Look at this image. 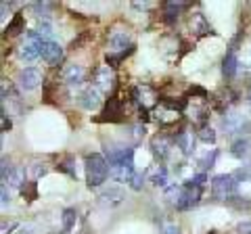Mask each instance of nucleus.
<instances>
[{
  "label": "nucleus",
  "instance_id": "obj_35",
  "mask_svg": "<svg viewBox=\"0 0 251 234\" xmlns=\"http://www.w3.org/2000/svg\"><path fill=\"white\" fill-rule=\"evenodd\" d=\"M0 192H2V205H6V203L11 201V194H9V190H6V184H2V188H0Z\"/></svg>",
  "mask_w": 251,
  "mask_h": 234
},
{
  "label": "nucleus",
  "instance_id": "obj_7",
  "mask_svg": "<svg viewBox=\"0 0 251 234\" xmlns=\"http://www.w3.org/2000/svg\"><path fill=\"white\" fill-rule=\"evenodd\" d=\"M199 199H201V188L199 186H195V184H191V182H186L184 188H182V197H180L176 209H180V211L193 209L199 203Z\"/></svg>",
  "mask_w": 251,
  "mask_h": 234
},
{
  "label": "nucleus",
  "instance_id": "obj_23",
  "mask_svg": "<svg viewBox=\"0 0 251 234\" xmlns=\"http://www.w3.org/2000/svg\"><path fill=\"white\" fill-rule=\"evenodd\" d=\"M75 220H77V213H75V209H65V211H63V230L65 232H69L75 226Z\"/></svg>",
  "mask_w": 251,
  "mask_h": 234
},
{
  "label": "nucleus",
  "instance_id": "obj_2",
  "mask_svg": "<svg viewBox=\"0 0 251 234\" xmlns=\"http://www.w3.org/2000/svg\"><path fill=\"white\" fill-rule=\"evenodd\" d=\"M237 192V180L232 174H220L211 180V194L218 201H232Z\"/></svg>",
  "mask_w": 251,
  "mask_h": 234
},
{
  "label": "nucleus",
  "instance_id": "obj_28",
  "mask_svg": "<svg viewBox=\"0 0 251 234\" xmlns=\"http://www.w3.org/2000/svg\"><path fill=\"white\" fill-rule=\"evenodd\" d=\"M31 11H34L38 17H49L50 4L49 2H34V4H31Z\"/></svg>",
  "mask_w": 251,
  "mask_h": 234
},
{
  "label": "nucleus",
  "instance_id": "obj_33",
  "mask_svg": "<svg viewBox=\"0 0 251 234\" xmlns=\"http://www.w3.org/2000/svg\"><path fill=\"white\" fill-rule=\"evenodd\" d=\"M86 40H88V34H82L80 38H77V40H74V42H72V48L75 50V48H77V46H82V44H84Z\"/></svg>",
  "mask_w": 251,
  "mask_h": 234
},
{
  "label": "nucleus",
  "instance_id": "obj_19",
  "mask_svg": "<svg viewBox=\"0 0 251 234\" xmlns=\"http://www.w3.org/2000/svg\"><path fill=\"white\" fill-rule=\"evenodd\" d=\"M243 126V119L239 115H234V113H228L224 117V128H226V134H234V132H239Z\"/></svg>",
  "mask_w": 251,
  "mask_h": 234
},
{
  "label": "nucleus",
  "instance_id": "obj_30",
  "mask_svg": "<svg viewBox=\"0 0 251 234\" xmlns=\"http://www.w3.org/2000/svg\"><path fill=\"white\" fill-rule=\"evenodd\" d=\"M143 180H145L143 174H134V176H132V180H130V186L134 190H140V188H143Z\"/></svg>",
  "mask_w": 251,
  "mask_h": 234
},
{
  "label": "nucleus",
  "instance_id": "obj_29",
  "mask_svg": "<svg viewBox=\"0 0 251 234\" xmlns=\"http://www.w3.org/2000/svg\"><path fill=\"white\" fill-rule=\"evenodd\" d=\"M216 157H218V151H216V149H211V153H207L205 157L201 159V167H203V169L211 167V165H214V161H216Z\"/></svg>",
  "mask_w": 251,
  "mask_h": 234
},
{
  "label": "nucleus",
  "instance_id": "obj_37",
  "mask_svg": "<svg viewBox=\"0 0 251 234\" xmlns=\"http://www.w3.org/2000/svg\"><path fill=\"white\" fill-rule=\"evenodd\" d=\"M239 232H241V234H251V222L241 224V226H239Z\"/></svg>",
  "mask_w": 251,
  "mask_h": 234
},
{
  "label": "nucleus",
  "instance_id": "obj_31",
  "mask_svg": "<svg viewBox=\"0 0 251 234\" xmlns=\"http://www.w3.org/2000/svg\"><path fill=\"white\" fill-rule=\"evenodd\" d=\"M57 169H61V171H67V174L72 176V178H75V176H77V174H75V169L72 167V163H69V161H67V163H59Z\"/></svg>",
  "mask_w": 251,
  "mask_h": 234
},
{
  "label": "nucleus",
  "instance_id": "obj_21",
  "mask_svg": "<svg viewBox=\"0 0 251 234\" xmlns=\"http://www.w3.org/2000/svg\"><path fill=\"white\" fill-rule=\"evenodd\" d=\"M151 182L155 186H166V182H168V169L163 167V165H157L151 171Z\"/></svg>",
  "mask_w": 251,
  "mask_h": 234
},
{
  "label": "nucleus",
  "instance_id": "obj_24",
  "mask_svg": "<svg viewBox=\"0 0 251 234\" xmlns=\"http://www.w3.org/2000/svg\"><path fill=\"white\" fill-rule=\"evenodd\" d=\"M36 34L40 36L44 42H54L52 40V27H50V23L40 21V23H38V27H36Z\"/></svg>",
  "mask_w": 251,
  "mask_h": 234
},
{
  "label": "nucleus",
  "instance_id": "obj_1",
  "mask_svg": "<svg viewBox=\"0 0 251 234\" xmlns=\"http://www.w3.org/2000/svg\"><path fill=\"white\" fill-rule=\"evenodd\" d=\"M86 180H88V186L90 188H97V186H100L107 176H109V163L107 159L103 157L100 153H92V155H86Z\"/></svg>",
  "mask_w": 251,
  "mask_h": 234
},
{
  "label": "nucleus",
  "instance_id": "obj_13",
  "mask_svg": "<svg viewBox=\"0 0 251 234\" xmlns=\"http://www.w3.org/2000/svg\"><path fill=\"white\" fill-rule=\"evenodd\" d=\"M77 100H80V105L84 109H88V111H94V109H99L100 105V100H103V94H100L99 90H94L92 86L88 90H84L80 96H77Z\"/></svg>",
  "mask_w": 251,
  "mask_h": 234
},
{
  "label": "nucleus",
  "instance_id": "obj_27",
  "mask_svg": "<svg viewBox=\"0 0 251 234\" xmlns=\"http://www.w3.org/2000/svg\"><path fill=\"white\" fill-rule=\"evenodd\" d=\"M21 194H23V197H25L27 201L38 199V184H36V182H25V184H23V188H21Z\"/></svg>",
  "mask_w": 251,
  "mask_h": 234
},
{
  "label": "nucleus",
  "instance_id": "obj_10",
  "mask_svg": "<svg viewBox=\"0 0 251 234\" xmlns=\"http://www.w3.org/2000/svg\"><path fill=\"white\" fill-rule=\"evenodd\" d=\"M42 82V73L38 71V69L34 67H29V69H23V71L19 73V86H21V90H34L38 88Z\"/></svg>",
  "mask_w": 251,
  "mask_h": 234
},
{
  "label": "nucleus",
  "instance_id": "obj_25",
  "mask_svg": "<svg viewBox=\"0 0 251 234\" xmlns=\"http://www.w3.org/2000/svg\"><path fill=\"white\" fill-rule=\"evenodd\" d=\"M197 138L203 140V142H207V144H214V142H216V132L211 130L209 126H205V123H203V126L199 128V132H197Z\"/></svg>",
  "mask_w": 251,
  "mask_h": 234
},
{
  "label": "nucleus",
  "instance_id": "obj_16",
  "mask_svg": "<svg viewBox=\"0 0 251 234\" xmlns=\"http://www.w3.org/2000/svg\"><path fill=\"white\" fill-rule=\"evenodd\" d=\"M4 184L9 182V186H15V188H23V184H25V169L23 167H13L9 174H6V178L2 180Z\"/></svg>",
  "mask_w": 251,
  "mask_h": 234
},
{
  "label": "nucleus",
  "instance_id": "obj_17",
  "mask_svg": "<svg viewBox=\"0 0 251 234\" xmlns=\"http://www.w3.org/2000/svg\"><path fill=\"white\" fill-rule=\"evenodd\" d=\"M237 69H239L237 54H234V52L230 50V52L224 57V61H222V71H224V75L230 80V77H234V73H237Z\"/></svg>",
  "mask_w": 251,
  "mask_h": 234
},
{
  "label": "nucleus",
  "instance_id": "obj_32",
  "mask_svg": "<svg viewBox=\"0 0 251 234\" xmlns=\"http://www.w3.org/2000/svg\"><path fill=\"white\" fill-rule=\"evenodd\" d=\"M205 182H207V176H205V174H199V176H195L193 180H191V184L199 186V188H203V186H205Z\"/></svg>",
  "mask_w": 251,
  "mask_h": 234
},
{
  "label": "nucleus",
  "instance_id": "obj_5",
  "mask_svg": "<svg viewBox=\"0 0 251 234\" xmlns=\"http://www.w3.org/2000/svg\"><path fill=\"white\" fill-rule=\"evenodd\" d=\"M132 100L138 105V109H153L159 105V96H157V92L151 88V86H138V88L132 90Z\"/></svg>",
  "mask_w": 251,
  "mask_h": 234
},
{
  "label": "nucleus",
  "instance_id": "obj_3",
  "mask_svg": "<svg viewBox=\"0 0 251 234\" xmlns=\"http://www.w3.org/2000/svg\"><path fill=\"white\" fill-rule=\"evenodd\" d=\"M107 42H109V54H130L134 52V42L130 40V32L126 29H111L107 36Z\"/></svg>",
  "mask_w": 251,
  "mask_h": 234
},
{
  "label": "nucleus",
  "instance_id": "obj_34",
  "mask_svg": "<svg viewBox=\"0 0 251 234\" xmlns=\"http://www.w3.org/2000/svg\"><path fill=\"white\" fill-rule=\"evenodd\" d=\"M188 94H199L201 98H207V92L203 90V88H197V86H195V88H191V90H188Z\"/></svg>",
  "mask_w": 251,
  "mask_h": 234
},
{
  "label": "nucleus",
  "instance_id": "obj_26",
  "mask_svg": "<svg viewBox=\"0 0 251 234\" xmlns=\"http://www.w3.org/2000/svg\"><path fill=\"white\" fill-rule=\"evenodd\" d=\"M100 199H103L105 203H120L122 199H124V192L120 190V188H109V190H105L103 194H100Z\"/></svg>",
  "mask_w": 251,
  "mask_h": 234
},
{
  "label": "nucleus",
  "instance_id": "obj_36",
  "mask_svg": "<svg viewBox=\"0 0 251 234\" xmlns=\"http://www.w3.org/2000/svg\"><path fill=\"white\" fill-rule=\"evenodd\" d=\"M166 234H182V232H180L178 226H174V224H168V226H166Z\"/></svg>",
  "mask_w": 251,
  "mask_h": 234
},
{
  "label": "nucleus",
  "instance_id": "obj_8",
  "mask_svg": "<svg viewBox=\"0 0 251 234\" xmlns=\"http://www.w3.org/2000/svg\"><path fill=\"white\" fill-rule=\"evenodd\" d=\"M174 142L178 144V149L184 155H193L195 153V144H197V132H193L191 128L180 130L174 136Z\"/></svg>",
  "mask_w": 251,
  "mask_h": 234
},
{
  "label": "nucleus",
  "instance_id": "obj_9",
  "mask_svg": "<svg viewBox=\"0 0 251 234\" xmlns=\"http://www.w3.org/2000/svg\"><path fill=\"white\" fill-rule=\"evenodd\" d=\"M40 57H42V61L46 65L57 67L63 61V48L57 42H44L42 48H40Z\"/></svg>",
  "mask_w": 251,
  "mask_h": 234
},
{
  "label": "nucleus",
  "instance_id": "obj_38",
  "mask_svg": "<svg viewBox=\"0 0 251 234\" xmlns=\"http://www.w3.org/2000/svg\"><path fill=\"white\" fill-rule=\"evenodd\" d=\"M6 130H11V119H6V115L2 113V132Z\"/></svg>",
  "mask_w": 251,
  "mask_h": 234
},
{
  "label": "nucleus",
  "instance_id": "obj_22",
  "mask_svg": "<svg viewBox=\"0 0 251 234\" xmlns=\"http://www.w3.org/2000/svg\"><path fill=\"white\" fill-rule=\"evenodd\" d=\"M182 188H184V186H178V184L168 186V188H166V199H168V203H172V205H178L180 197H182Z\"/></svg>",
  "mask_w": 251,
  "mask_h": 234
},
{
  "label": "nucleus",
  "instance_id": "obj_15",
  "mask_svg": "<svg viewBox=\"0 0 251 234\" xmlns=\"http://www.w3.org/2000/svg\"><path fill=\"white\" fill-rule=\"evenodd\" d=\"M188 6H191V4H188V2H180V0H170V2H166V4H163V15H166V21L174 23L178 19L180 11L188 9Z\"/></svg>",
  "mask_w": 251,
  "mask_h": 234
},
{
  "label": "nucleus",
  "instance_id": "obj_20",
  "mask_svg": "<svg viewBox=\"0 0 251 234\" xmlns=\"http://www.w3.org/2000/svg\"><path fill=\"white\" fill-rule=\"evenodd\" d=\"M247 149H249V142L245 138H239V140H234L232 146H230V155L234 159H243L247 155Z\"/></svg>",
  "mask_w": 251,
  "mask_h": 234
},
{
  "label": "nucleus",
  "instance_id": "obj_4",
  "mask_svg": "<svg viewBox=\"0 0 251 234\" xmlns=\"http://www.w3.org/2000/svg\"><path fill=\"white\" fill-rule=\"evenodd\" d=\"M90 80H92V88L99 90L100 94H105V92H109L115 86V73L109 65H99L92 69Z\"/></svg>",
  "mask_w": 251,
  "mask_h": 234
},
{
  "label": "nucleus",
  "instance_id": "obj_6",
  "mask_svg": "<svg viewBox=\"0 0 251 234\" xmlns=\"http://www.w3.org/2000/svg\"><path fill=\"white\" fill-rule=\"evenodd\" d=\"M97 121H111V123L124 121V105H122V100L117 96H109L107 103H105L103 113H100V117H97Z\"/></svg>",
  "mask_w": 251,
  "mask_h": 234
},
{
  "label": "nucleus",
  "instance_id": "obj_39",
  "mask_svg": "<svg viewBox=\"0 0 251 234\" xmlns=\"http://www.w3.org/2000/svg\"><path fill=\"white\" fill-rule=\"evenodd\" d=\"M249 105H251V94H249Z\"/></svg>",
  "mask_w": 251,
  "mask_h": 234
},
{
  "label": "nucleus",
  "instance_id": "obj_11",
  "mask_svg": "<svg viewBox=\"0 0 251 234\" xmlns=\"http://www.w3.org/2000/svg\"><path fill=\"white\" fill-rule=\"evenodd\" d=\"M151 149H153V155L157 159H166L170 155V149H172V138L166 134H155L151 138Z\"/></svg>",
  "mask_w": 251,
  "mask_h": 234
},
{
  "label": "nucleus",
  "instance_id": "obj_14",
  "mask_svg": "<svg viewBox=\"0 0 251 234\" xmlns=\"http://www.w3.org/2000/svg\"><path fill=\"white\" fill-rule=\"evenodd\" d=\"M188 25H191V29L197 36H207L211 34V25L207 23V19L203 17V13H195L191 15V19H188Z\"/></svg>",
  "mask_w": 251,
  "mask_h": 234
},
{
  "label": "nucleus",
  "instance_id": "obj_18",
  "mask_svg": "<svg viewBox=\"0 0 251 234\" xmlns=\"http://www.w3.org/2000/svg\"><path fill=\"white\" fill-rule=\"evenodd\" d=\"M6 32H9L11 36H17V34H21V32H25V17H23L21 13H17L13 17V21L6 25Z\"/></svg>",
  "mask_w": 251,
  "mask_h": 234
},
{
  "label": "nucleus",
  "instance_id": "obj_12",
  "mask_svg": "<svg viewBox=\"0 0 251 234\" xmlns=\"http://www.w3.org/2000/svg\"><path fill=\"white\" fill-rule=\"evenodd\" d=\"M63 80L67 86H82L86 82V69L82 65H67L63 69Z\"/></svg>",
  "mask_w": 251,
  "mask_h": 234
}]
</instances>
